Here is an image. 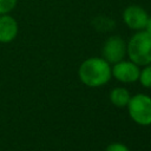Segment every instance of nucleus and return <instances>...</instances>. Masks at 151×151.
<instances>
[{"label": "nucleus", "mask_w": 151, "mask_h": 151, "mask_svg": "<svg viewBox=\"0 0 151 151\" xmlns=\"http://www.w3.org/2000/svg\"><path fill=\"white\" fill-rule=\"evenodd\" d=\"M111 76L110 64L104 58H88L79 66V78L90 87H99L106 84Z\"/></svg>", "instance_id": "obj_1"}, {"label": "nucleus", "mask_w": 151, "mask_h": 151, "mask_svg": "<svg viewBox=\"0 0 151 151\" xmlns=\"http://www.w3.org/2000/svg\"><path fill=\"white\" fill-rule=\"evenodd\" d=\"M17 4V0H0V14L11 12Z\"/></svg>", "instance_id": "obj_10"}, {"label": "nucleus", "mask_w": 151, "mask_h": 151, "mask_svg": "<svg viewBox=\"0 0 151 151\" xmlns=\"http://www.w3.org/2000/svg\"><path fill=\"white\" fill-rule=\"evenodd\" d=\"M130 117L139 125L151 124V98L145 94H136L127 103Z\"/></svg>", "instance_id": "obj_3"}, {"label": "nucleus", "mask_w": 151, "mask_h": 151, "mask_svg": "<svg viewBox=\"0 0 151 151\" xmlns=\"http://www.w3.org/2000/svg\"><path fill=\"white\" fill-rule=\"evenodd\" d=\"M145 31L147 32V33H150L151 34V17H149L147 18V21H146V25H145Z\"/></svg>", "instance_id": "obj_12"}, {"label": "nucleus", "mask_w": 151, "mask_h": 151, "mask_svg": "<svg viewBox=\"0 0 151 151\" xmlns=\"http://www.w3.org/2000/svg\"><path fill=\"white\" fill-rule=\"evenodd\" d=\"M18 34V24L11 15L2 14L0 17V42L7 44L14 40Z\"/></svg>", "instance_id": "obj_7"}, {"label": "nucleus", "mask_w": 151, "mask_h": 151, "mask_svg": "<svg viewBox=\"0 0 151 151\" xmlns=\"http://www.w3.org/2000/svg\"><path fill=\"white\" fill-rule=\"evenodd\" d=\"M143 86L151 87V65H145V67L139 72V78Z\"/></svg>", "instance_id": "obj_9"}, {"label": "nucleus", "mask_w": 151, "mask_h": 151, "mask_svg": "<svg viewBox=\"0 0 151 151\" xmlns=\"http://www.w3.org/2000/svg\"><path fill=\"white\" fill-rule=\"evenodd\" d=\"M112 74L116 79L123 83H132L136 81L139 78V68L138 65H136L132 61H124L120 60L114 64Z\"/></svg>", "instance_id": "obj_6"}, {"label": "nucleus", "mask_w": 151, "mask_h": 151, "mask_svg": "<svg viewBox=\"0 0 151 151\" xmlns=\"http://www.w3.org/2000/svg\"><path fill=\"white\" fill-rule=\"evenodd\" d=\"M126 52L136 65L151 64V34L143 29L134 33L126 45Z\"/></svg>", "instance_id": "obj_2"}, {"label": "nucleus", "mask_w": 151, "mask_h": 151, "mask_svg": "<svg viewBox=\"0 0 151 151\" xmlns=\"http://www.w3.org/2000/svg\"><path fill=\"white\" fill-rule=\"evenodd\" d=\"M131 96H130V92L124 88V87H116L111 91L110 93V100L113 105L118 106V107H123V106H126L129 100H130Z\"/></svg>", "instance_id": "obj_8"}, {"label": "nucleus", "mask_w": 151, "mask_h": 151, "mask_svg": "<svg viewBox=\"0 0 151 151\" xmlns=\"http://www.w3.org/2000/svg\"><path fill=\"white\" fill-rule=\"evenodd\" d=\"M106 151H130V150L120 143H112L106 147Z\"/></svg>", "instance_id": "obj_11"}, {"label": "nucleus", "mask_w": 151, "mask_h": 151, "mask_svg": "<svg viewBox=\"0 0 151 151\" xmlns=\"http://www.w3.org/2000/svg\"><path fill=\"white\" fill-rule=\"evenodd\" d=\"M147 18L149 15L146 11L137 5L127 6L123 12V20L126 24V26L136 31H140L145 27Z\"/></svg>", "instance_id": "obj_5"}, {"label": "nucleus", "mask_w": 151, "mask_h": 151, "mask_svg": "<svg viewBox=\"0 0 151 151\" xmlns=\"http://www.w3.org/2000/svg\"><path fill=\"white\" fill-rule=\"evenodd\" d=\"M103 57L107 63H112L116 64L120 60H123L125 53H126V45L125 41L118 37V35H113L110 37L103 45V50H101Z\"/></svg>", "instance_id": "obj_4"}]
</instances>
